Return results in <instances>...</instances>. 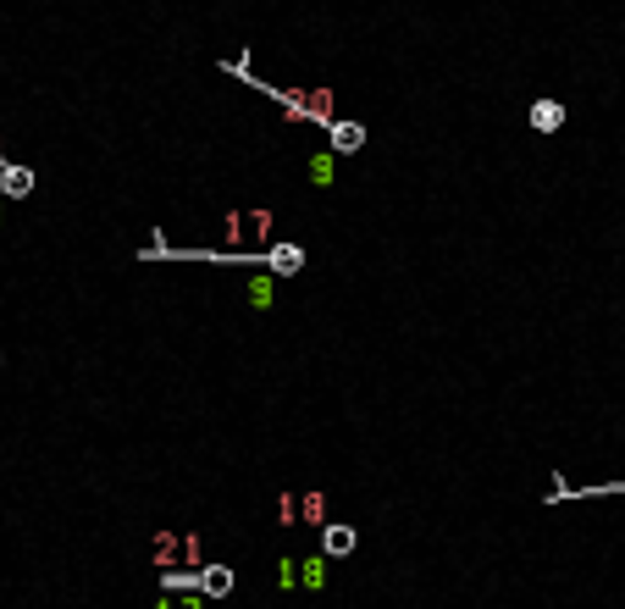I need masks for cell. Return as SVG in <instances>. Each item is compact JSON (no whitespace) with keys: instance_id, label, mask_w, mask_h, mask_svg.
Instances as JSON below:
<instances>
[{"instance_id":"6da1fadb","label":"cell","mask_w":625,"mask_h":609,"mask_svg":"<svg viewBox=\"0 0 625 609\" xmlns=\"http://www.w3.org/2000/svg\"><path fill=\"white\" fill-rule=\"evenodd\" d=\"M266 239H272V211L227 216V244H266Z\"/></svg>"},{"instance_id":"7a4b0ae2","label":"cell","mask_w":625,"mask_h":609,"mask_svg":"<svg viewBox=\"0 0 625 609\" xmlns=\"http://www.w3.org/2000/svg\"><path fill=\"white\" fill-rule=\"evenodd\" d=\"M326 144H333L338 155H354L360 144H366V127H360V122H338V117H333V122H326Z\"/></svg>"},{"instance_id":"3957f363","label":"cell","mask_w":625,"mask_h":609,"mask_svg":"<svg viewBox=\"0 0 625 609\" xmlns=\"http://www.w3.org/2000/svg\"><path fill=\"white\" fill-rule=\"evenodd\" d=\"M0 195H6V200H28V195H34V172H28V167H0Z\"/></svg>"},{"instance_id":"277c9868","label":"cell","mask_w":625,"mask_h":609,"mask_svg":"<svg viewBox=\"0 0 625 609\" xmlns=\"http://www.w3.org/2000/svg\"><path fill=\"white\" fill-rule=\"evenodd\" d=\"M260 261H266L272 272H282V277H293V272L305 266V249H299V244H277V249H266V255H260Z\"/></svg>"},{"instance_id":"5b68a950","label":"cell","mask_w":625,"mask_h":609,"mask_svg":"<svg viewBox=\"0 0 625 609\" xmlns=\"http://www.w3.org/2000/svg\"><path fill=\"white\" fill-rule=\"evenodd\" d=\"M532 127H537V134H559V127H565V106H559V100H537L532 106Z\"/></svg>"},{"instance_id":"8992f818","label":"cell","mask_w":625,"mask_h":609,"mask_svg":"<svg viewBox=\"0 0 625 609\" xmlns=\"http://www.w3.org/2000/svg\"><path fill=\"white\" fill-rule=\"evenodd\" d=\"M200 593H211V598L233 593V570H227V565H205V570H200Z\"/></svg>"},{"instance_id":"52a82bcc","label":"cell","mask_w":625,"mask_h":609,"mask_svg":"<svg viewBox=\"0 0 625 609\" xmlns=\"http://www.w3.org/2000/svg\"><path fill=\"white\" fill-rule=\"evenodd\" d=\"M321 549H326V554H349V549H354V526H326V532H321Z\"/></svg>"},{"instance_id":"ba28073f","label":"cell","mask_w":625,"mask_h":609,"mask_svg":"<svg viewBox=\"0 0 625 609\" xmlns=\"http://www.w3.org/2000/svg\"><path fill=\"white\" fill-rule=\"evenodd\" d=\"M299 521H310V526L326 521V499L321 493H299Z\"/></svg>"},{"instance_id":"9c48e42d","label":"cell","mask_w":625,"mask_h":609,"mask_svg":"<svg viewBox=\"0 0 625 609\" xmlns=\"http://www.w3.org/2000/svg\"><path fill=\"white\" fill-rule=\"evenodd\" d=\"M161 582H167L172 593H194V587H200V576H194V570H167Z\"/></svg>"},{"instance_id":"30bf717a","label":"cell","mask_w":625,"mask_h":609,"mask_svg":"<svg viewBox=\"0 0 625 609\" xmlns=\"http://www.w3.org/2000/svg\"><path fill=\"white\" fill-rule=\"evenodd\" d=\"M299 576H305V587H321V582H326V565H321V560H305Z\"/></svg>"},{"instance_id":"8fae6325","label":"cell","mask_w":625,"mask_h":609,"mask_svg":"<svg viewBox=\"0 0 625 609\" xmlns=\"http://www.w3.org/2000/svg\"><path fill=\"white\" fill-rule=\"evenodd\" d=\"M277 521H282V526L299 521V499H277Z\"/></svg>"}]
</instances>
